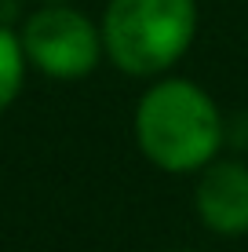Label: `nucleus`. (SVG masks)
Returning <instances> with one entry per match:
<instances>
[{"mask_svg":"<svg viewBox=\"0 0 248 252\" xmlns=\"http://www.w3.org/2000/svg\"><path fill=\"white\" fill-rule=\"evenodd\" d=\"M142 158L165 172H197L223 143V117L193 81H161L135 106Z\"/></svg>","mask_w":248,"mask_h":252,"instance_id":"1","label":"nucleus"},{"mask_svg":"<svg viewBox=\"0 0 248 252\" xmlns=\"http://www.w3.org/2000/svg\"><path fill=\"white\" fill-rule=\"evenodd\" d=\"M102 51L132 77L165 73L186 55L197 33L193 0H110L102 15Z\"/></svg>","mask_w":248,"mask_h":252,"instance_id":"2","label":"nucleus"},{"mask_svg":"<svg viewBox=\"0 0 248 252\" xmlns=\"http://www.w3.org/2000/svg\"><path fill=\"white\" fill-rule=\"evenodd\" d=\"M19 40L26 63H33L40 73L58 77V81L88 77L102 55V33L88 22V15L66 7L62 0H51L48 7L33 11Z\"/></svg>","mask_w":248,"mask_h":252,"instance_id":"3","label":"nucleus"},{"mask_svg":"<svg viewBox=\"0 0 248 252\" xmlns=\"http://www.w3.org/2000/svg\"><path fill=\"white\" fill-rule=\"evenodd\" d=\"M193 205L208 230L223 238L248 234V164L208 161L193 190Z\"/></svg>","mask_w":248,"mask_h":252,"instance_id":"4","label":"nucleus"},{"mask_svg":"<svg viewBox=\"0 0 248 252\" xmlns=\"http://www.w3.org/2000/svg\"><path fill=\"white\" fill-rule=\"evenodd\" d=\"M22 77H26L22 40L15 37L7 26H0V114L15 102V95L22 88Z\"/></svg>","mask_w":248,"mask_h":252,"instance_id":"5","label":"nucleus"}]
</instances>
